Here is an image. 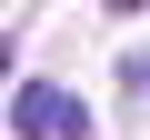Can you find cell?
Segmentation results:
<instances>
[{"label":"cell","mask_w":150,"mask_h":140,"mask_svg":"<svg viewBox=\"0 0 150 140\" xmlns=\"http://www.w3.org/2000/svg\"><path fill=\"white\" fill-rule=\"evenodd\" d=\"M10 140H90V100L60 80H20L10 90Z\"/></svg>","instance_id":"cell-1"},{"label":"cell","mask_w":150,"mask_h":140,"mask_svg":"<svg viewBox=\"0 0 150 140\" xmlns=\"http://www.w3.org/2000/svg\"><path fill=\"white\" fill-rule=\"evenodd\" d=\"M110 10H140V0H110Z\"/></svg>","instance_id":"cell-3"},{"label":"cell","mask_w":150,"mask_h":140,"mask_svg":"<svg viewBox=\"0 0 150 140\" xmlns=\"http://www.w3.org/2000/svg\"><path fill=\"white\" fill-rule=\"evenodd\" d=\"M120 70H130V90H150V50H130V60H120Z\"/></svg>","instance_id":"cell-2"}]
</instances>
